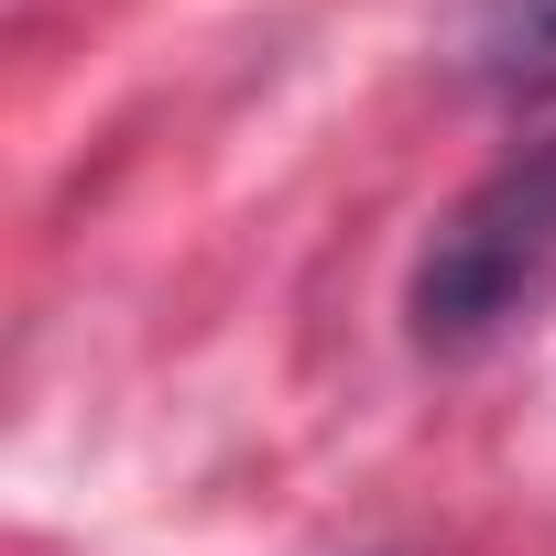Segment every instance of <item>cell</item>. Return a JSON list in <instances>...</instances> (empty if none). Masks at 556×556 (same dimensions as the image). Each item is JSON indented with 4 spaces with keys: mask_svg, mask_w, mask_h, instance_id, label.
Segmentation results:
<instances>
[{
    "mask_svg": "<svg viewBox=\"0 0 556 556\" xmlns=\"http://www.w3.org/2000/svg\"><path fill=\"white\" fill-rule=\"evenodd\" d=\"M556 306V131L491 164L415 251L404 328L426 361H480Z\"/></svg>",
    "mask_w": 556,
    "mask_h": 556,
    "instance_id": "cell-1",
    "label": "cell"
},
{
    "mask_svg": "<svg viewBox=\"0 0 556 556\" xmlns=\"http://www.w3.org/2000/svg\"><path fill=\"white\" fill-rule=\"evenodd\" d=\"M458 55L491 99H556V0H469Z\"/></svg>",
    "mask_w": 556,
    "mask_h": 556,
    "instance_id": "cell-2",
    "label": "cell"
}]
</instances>
